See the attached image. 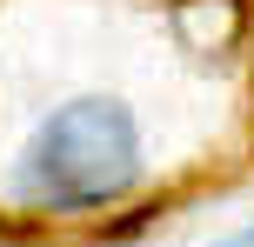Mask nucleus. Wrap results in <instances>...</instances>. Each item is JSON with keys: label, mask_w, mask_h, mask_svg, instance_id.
<instances>
[{"label": "nucleus", "mask_w": 254, "mask_h": 247, "mask_svg": "<svg viewBox=\"0 0 254 247\" xmlns=\"http://www.w3.org/2000/svg\"><path fill=\"white\" fill-rule=\"evenodd\" d=\"M20 200L54 214L107 207L140 181V127L121 100H67L34 127L20 154Z\"/></svg>", "instance_id": "obj_1"}, {"label": "nucleus", "mask_w": 254, "mask_h": 247, "mask_svg": "<svg viewBox=\"0 0 254 247\" xmlns=\"http://www.w3.org/2000/svg\"><path fill=\"white\" fill-rule=\"evenodd\" d=\"M228 247H254V227H248V234H241V241H228Z\"/></svg>", "instance_id": "obj_2"}]
</instances>
